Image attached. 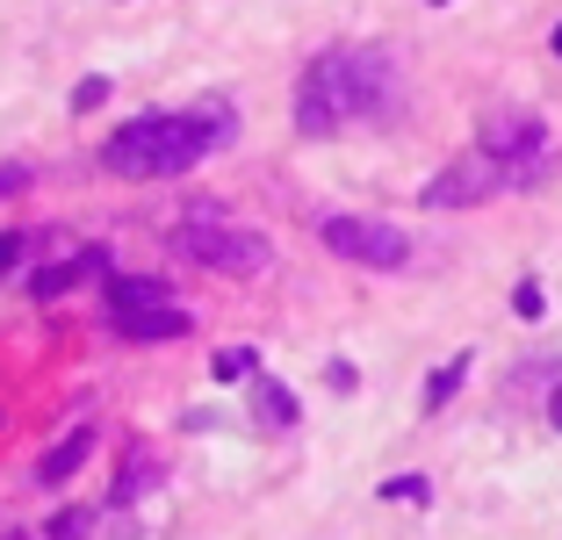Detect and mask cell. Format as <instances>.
<instances>
[{"mask_svg": "<svg viewBox=\"0 0 562 540\" xmlns=\"http://www.w3.org/2000/svg\"><path fill=\"white\" fill-rule=\"evenodd\" d=\"M397 109H404V72L375 44L311 58V72L296 87V131L303 137H331L339 123H390Z\"/></svg>", "mask_w": 562, "mask_h": 540, "instance_id": "6da1fadb", "label": "cell"}, {"mask_svg": "<svg viewBox=\"0 0 562 540\" xmlns=\"http://www.w3.org/2000/svg\"><path fill=\"white\" fill-rule=\"evenodd\" d=\"M224 137H232L224 101H202V109H181V115H137L101 145V166L123 180H173L188 166H202Z\"/></svg>", "mask_w": 562, "mask_h": 540, "instance_id": "7a4b0ae2", "label": "cell"}, {"mask_svg": "<svg viewBox=\"0 0 562 540\" xmlns=\"http://www.w3.org/2000/svg\"><path fill=\"white\" fill-rule=\"evenodd\" d=\"M173 252L195 267H216V274H267L274 267V246L246 224H216V216H188L173 230Z\"/></svg>", "mask_w": 562, "mask_h": 540, "instance_id": "3957f363", "label": "cell"}, {"mask_svg": "<svg viewBox=\"0 0 562 540\" xmlns=\"http://www.w3.org/2000/svg\"><path fill=\"white\" fill-rule=\"evenodd\" d=\"M476 145L513 173V188H533L548 173V131H541V115H527V109H491Z\"/></svg>", "mask_w": 562, "mask_h": 540, "instance_id": "277c9868", "label": "cell"}, {"mask_svg": "<svg viewBox=\"0 0 562 540\" xmlns=\"http://www.w3.org/2000/svg\"><path fill=\"white\" fill-rule=\"evenodd\" d=\"M317 238H325L339 260L375 267V274H397V267L412 260V238H404L397 224H382V216H325V224H317Z\"/></svg>", "mask_w": 562, "mask_h": 540, "instance_id": "5b68a950", "label": "cell"}, {"mask_svg": "<svg viewBox=\"0 0 562 540\" xmlns=\"http://www.w3.org/2000/svg\"><path fill=\"white\" fill-rule=\"evenodd\" d=\"M497 188H513V173L476 145V151H462V159H447L440 173L426 180V195H418V202H426V210H476V202L497 195Z\"/></svg>", "mask_w": 562, "mask_h": 540, "instance_id": "8992f818", "label": "cell"}, {"mask_svg": "<svg viewBox=\"0 0 562 540\" xmlns=\"http://www.w3.org/2000/svg\"><path fill=\"white\" fill-rule=\"evenodd\" d=\"M116 331H123L131 346H159V339H188V331H195V317L173 311V303H151V311H123Z\"/></svg>", "mask_w": 562, "mask_h": 540, "instance_id": "52a82bcc", "label": "cell"}, {"mask_svg": "<svg viewBox=\"0 0 562 540\" xmlns=\"http://www.w3.org/2000/svg\"><path fill=\"white\" fill-rule=\"evenodd\" d=\"M101 267H109V252H80V260H50V267H36V274H30V295H36V303H58V295H66V289H80V274H101Z\"/></svg>", "mask_w": 562, "mask_h": 540, "instance_id": "ba28073f", "label": "cell"}, {"mask_svg": "<svg viewBox=\"0 0 562 540\" xmlns=\"http://www.w3.org/2000/svg\"><path fill=\"white\" fill-rule=\"evenodd\" d=\"M94 454V426H80V432H66V440L50 447L44 461H36V483H50V491H58V483H66V475H80V461Z\"/></svg>", "mask_w": 562, "mask_h": 540, "instance_id": "9c48e42d", "label": "cell"}, {"mask_svg": "<svg viewBox=\"0 0 562 540\" xmlns=\"http://www.w3.org/2000/svg\"><path fill=\"white\" fill-rule=\"evenodd\" d=\"M151 303H166V281L159 274H116L109 281V311H151Z\"/></svg>", "mask_w": 562, "mask_h": 540, "instance_id": "30bf717a", "label": "cell"}, {"mask_svg": "<svg viewBox=\"0 0 562 540\" xmlns=\"http://www.w3.org/2000/svg\"><path fill=\"white\" fill-rule=\"evenodd\" d=\"M252 410H260V426H296V396L281 390V382H260V390H252Z\"/></svg>", "mask_w": 562, "mask_h": 540, "instance_id": "8fae6325", "label": "cell"}, {"mask_svg": "<svg viewBox=\"0 0 562 540\" xmlns=\"http://www.w3.org/2000/svg\"><path fill=\"white\" fill-rule=\"evenodd\" d=\"M462 382H469V353H454L447 368H432V382H426V410H440L447 396L462 390Z\"/></svg>", "mask_w": 562, "mask_h": 540, "instance_id": "7c38bea8", "label": "cell"}, {"mask_svg": "<svg viewBox=\"0 0 562 540\" xmlns=\"http://www.w3.org/2000/svg\"><path fill=\"white\" fill-rule=\"evenodd\" d=\"M252 368H260V353H252V346H224V353L210 360L216 382H238V375H252Z\"/></svg>", "mask_w": 562, "mask_h": 540, "instance_id": "4fadbf2b", "label": "cell"}, {"mask_svg": "<svg viewBox=\"0 0 562 540\" xmlns=\"http://www.w3.org/2000/svg\"><path fill=\"white\" fill-rule=\"evenodd\" d=\"M426 497H432L426 475H390V483H382V505H426Z\"/></svg>", "mask_w": 562, "mask_h": 540, "instance_id": "5bb4252c", "label": "cell"}, {"mask_svg": "<svg viewBox=\"0 0 562 540\" xmlns=\"http://www.w3.org/2000/svg\"><path fill=\"white\" fill-rule=\"evenodd\" d=\"M87 533H94V511H87V505H72V511L50 519V540H87Z\"/></svg>", "mask_w": 562, "mask_h": 540, "instance_id": "9a60e30c", "label": "cell"}, {"mask_svg": "<svg viewBox=\"0 0 562 540\" xmlns=\"http://www.w3.org/2000/svg\"><path fill=\"white\" fill-rule=\"evenodd\" d=\"M101 101H109V80H101V72H87L80 87H72V115H87V109H101Z\"/></svg>", "mask_w": 562, "mask_h": 540, "instance_id": "2e32d148", "label": "cell"}, {"mask_svg": "<svg viewBox=\"0 0 562 540\" xmlns=\"http://www.w3.org/2000/svg\"><path fill=\"white\" fill-rule=\"evenodd\" d=\"M513 311L527 317V325H533V317L548 311V295H541V281H519V289H513Z\"/></svg>", "mask_w": 562, "mask_h": 540, "instance_id": "e0dca14e", "label": "cell"}, {"mask_svg": "<svg viewBox=\"0 0 562 540\" xmlns=\"http://www.w3.org/2000/svg\"><path fill=\"white\" fill-rule=\"evenodd\" d=\"M151 475H159V469H151V461H145V469H123V475H116V505H131V497L145 491Z\"/></svg>", "mask_w": 562, "mask_h": 540, "instance_id": "ac0fdd59", "label": "cell"}, {"mask_svg": "<svg viewBox=\"0 0 562 540\" xmlns=\"http://www.w3.org/2000/svg\"><path fill=\"white\" fill-rule=\"evenodd\" d=\"M22 252H30V238H22V230H0V274H15Z\"/></svg>", "mask_w": 562, "mask_h": 540, "instance_id": "d6986e66", "label": "cell"}, {"mask_svg": "<svg viewBox=\"0 0 562 540\" xmlns=\"http://www.w3.org/2000/svg\"><path fill=\"white\" fill-rule=\"evenodd\" d=\"M30 188V166H0V195H22Z\"/></svg>", "mask_w": 562, "mask_h": 540, "instance_id": "ffe728a7", "label": "cell"}, {"mask_svg": "<svg viewBox=\"0 0 562 540\" xmlns=\"http://www.w3.org/2000/svg\"><path fill=\"white\" fill-rule=\"evenodd\" d=\"M548 426L562 432V382H555V396H548Z\"/></svg>", "mask_w": 562, "mask_h": 540, "instance_id": "44dd1931", "label": "cell"}, {"mask_svg": "<svg viewBox=\"0 0 562 540\" xmlns=\"http://www.w3.org/2000/svg\"><path fill=\"white\" fill-rule=\"evenodd\" d=\"M548 50H555V58H562V22H555V36H548Z\"/></svg>", "mask_w": 562, "mask_h": 540, "instance_id": "7402d4cb", "label": "cell"}, {"mask_svg": "<svg viewBox=\"0 0 562 540\" xmlns=\"http://www.w3.org/2000/svg\"><path fill=\"white\" fill-rule=\"evenodd\" d=\"M0 540H30V533H0Z\"/></svg>", "mask_w": 562, "mask_h": 540, "instance_id": "603a6c76", "label": "cell"}, {"mask_svg": "<svg viewBox=\"0 0 562 540\" xmlns=\"http://www.w3.org/2000/svg\"><path fill=\"white\" fill-rule=\"evenodd\" d=\"M432 8H447V0H432Z\"/></svg>", "mask_w": 562, "mask_h": 540, "instance_id": "cb8c5ba5", "label": "cell"}]
</instances>
